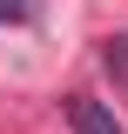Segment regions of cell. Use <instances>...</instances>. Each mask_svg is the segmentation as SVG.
Wrapping results in <instances>:
<instances>
[{"label": "cell", "mask_w": 128, "mask_h": 134, "mask_svg": "<svg viewBox=\"0 0 128 134\" xmlns=\"http://www.w3.org/2000/svg\"><path fill=\"white\" fill-rule=\"evenodd\" d=\"M67 127L74 134H121V121H115L95 94H67Z\"/></svg>", "instance_id": "cell-1"}, {"label": "cell", "mask_w": 128, "mask_h": 134, "mask_svg": "<svg viewBox=\"0 0 128 134\" xmlns=\"http://www.w3.org/2000/svg\"><path fill=\"white\" fill-rule=\"evenodd\" d=\"M101 67H108L115 81H128V34L121 40H101Z\"/></svg>", "instance_id": "cell-2"}, {"label": "cell", "mask_w": 128, "mask_h": 134, "mask_svg": "<svg viewBox=\"0 0 128 134\" xmlns=\"http://www.w3.org/2000/svg\"><path fill=\"white\" fill-rule=\"evenodd\" d=\"M27 14H34V0H0V27H20Z\"/></svg>", "instance_id": "cell-3"}]
</instances>
